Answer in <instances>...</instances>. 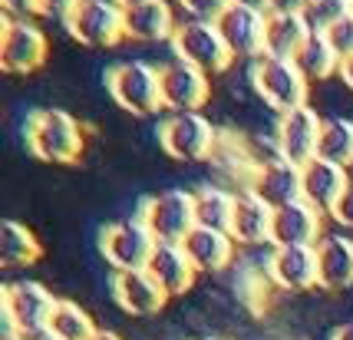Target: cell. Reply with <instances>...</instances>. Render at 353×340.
<instances>
[{
    "mask_svg": "<svg viewBox=\"0 0 353 340\" xmlns=\"http://www.w3.org/2000/svg\"><path fill=\"white\" fill-rule=\"evenodd\" d=\"M27 149L43 162L70 166L83 155V129L63 109H37L27 119Z\"/></svg>",
    "mask_w": 353,
    "mask_h": 340,
    "instance_id": "cell-1",
    "label": "cell"
},
{
    "mask_svg": "<svg viewBox=\"0 0 353 340\" xmlns=\"http://www.w3.org/2000/svg\"><path fill=\"white\" fill-rule=\"evenodd\" d=\"M109 96L132 116H149L165 106L162 103V73L142 60L116 63L106 73Z\"/></svg>",
    "mask_w": 353,
    "mask_h": 340,
    "instance_id": "cell-2",
    "label": "cell"
},
{
    "mask_svg": "<svg viewBox=\"0 0 353 340\" xmlns=\"http://www.w3.org/2000/svg\"><path fill=\"white\" fill-rule=\"evenodd\" d=\"M57 310L53 294L37 281H14L3 288V334L40 337L50 330V317Z\"/></svg>",
    "mask_w": 353,
    "mask_h": 340,
    "instance_id": "cell-3",
    "label": "cell"
},
{
    "mask_svg": "<svg viewBox=\"0 0 353 340\" xmlns=\"http://www.w3.org/2000/svg\"><path fill=\"white\" fill-rule=\"evenodd\" d=\"M251 83L274 112H291L297 106H307V77L297 70L294 60H281V57L254 60Z\"/></svg>",
    "mask_w": 353,
    "mask_h": 340,
    "instance_id": "cell-4",
    "label": "cell"
},
{
    "mask_svg": "<svg viewBox=\"0 0 353 340\" xmlns=\"http://www.w3.org/2000/svg\"><path fill=\"white\" fill-rule=\"evenodd\" d=\"M139 221L162 245H182L195 228V195L192 192H159L142 201Z\"/></svg>",
    "mask_w": 353,
    "mask_h": 340,
    "instance_id": "cell-5",
    "label": "cell"
},
{
    "mask_svg": "<svg viewBox=\"0 0 353 340\" xmlns=\"http://www.w3.org/2000/svg\"><path fill=\"white\" fill-rule=\"evenodd\" d=\"M172 50H175V60L192 63V66H199L201 73H208V77L225 73L231 66V60H234V53L228 50L218 23H205V20L182 23L175 30V37H172Z\"/></svg>",
    "mask_w": 353,
    "mask_h": 340,
    "instance_id": "cell-6",
    "label": "cell"
},
{
    "mask_svg": "<svg viewBox=\"0 0 353 340\" xmlns=\"http://www.w3.org/2000/svg\"><path fill=\"white\" fill-rule=\"evenodd\" d=\"M159 142L179 162H201L215 152L218 132L201 112H172L159 126Z\"/></svg>",
    "mask_w": 353,
    "mask_h": 340,
    "instance_id": "cell-7",
    "label": "cell"
},
{
    "mask_svg": "<svg viewBox=\"0 0 353 340\" xmlns=\"http://www.w3.org/2000/svg\"><path fill=\"white\" fill-rule=\"evenodd\" d=\"M66 33L83 47H116L125 37V10L116 0H83Z\"/></svg>",
    "mask_w": 353,
    "mask_h": 340,
    "instance_id": "cell-8",
    "label": "cell"
},
{
    "mask_svg": "<svg viewBox=\"0 0 353 340\" xmlns=\"http://www.w3.org/2000/svg\"><path fill=\"white\" fill-rule=\"evenodd\" d=\"M50 53L46 33L33 27L30 20H17L7 17L3 20V33H0V66L10 77H27L33 70H40Z\"/></svg>",
    "mask_w": 353,
    "mask_h": 340,
    "instance_id": "cell-9",
    "label": "cell"
},
{
    "mask_svg": "<svg viewBox=\"0 0 353 340\" xmlns=\"http://www.w3.org/2000/svg\"><path fill=\"white\" fill-rule=\"evenodd\" d=\"M99 248H103V258L116 271H139V268L149 264L155 238L149 234V228L139 218H129V221L106 225L103 234H99Z\"/></svg>",
    "mask_w": 353,
    "mask_h": 340,
    "instance_id": "cell-10",
    "label": "cell"
},
{
    "mask_svg": "<svg viewBox=\"0 0 353 340\" xmlns=\"http://www.w3.org/2000/svg\"><path fill=\"white\" fill-rule=\"evenodd\" d=\"M321 129L323 119L310 106L281 112V119H277V152H281V159L294 162V166H307L310 159H317Z\"/></svg>",
    "mask_w": 353,
    "mask_h": 340,
    "instance_id": "cell-11",
    "label": "cell"
},
{
    "mask_svg": "<svg viewBox=\"0 0 353 340\" xmlns=\"http://www.w3.org/2000/svg\"><path fill=\"white\" fill-rule=\"evenodd\" d=\"M218 30L225 37L228 50L234 53V60H261L268 53V14L248 10L231 3L225 14L218 17Z\"/></svg>",
    "mask_w": 353,
    "mask_h": 340,
    "instance_id": "cell-12",
    "label": "cell"
},
{
    "mask_svg": "<svg viewBox=\"0 0 353 340\" xmlns=\"http://www.w3.org/2000/svg\"><path fill=\"white\" fill-rule=\"evenodd\" d=\"M162 103L172 112H199L205 103H208V73H201L199 66L185 60H172L165 63L162 70Z\"/></svg>",
    "mask_w": 353,
    "mask_h": 340,
    "instance_id": "cell-13",
    "label": "cell"
},
{
    "mask_svg": "<svg viewBox=\"0 0 353 340\" xmlns=\"http://www.w3.org/2000/svg\"><path fill=\"white\" fill-rule=\"evenodd\" d=\"M112 297L116 304L136 317H149V314H159L169 301V291L159 284V281L139 268V271H116L112 274Z\"/></svg>",
    "mask_w": 353,
    "mask_h": 340,
    "instance_id": "cell-14",
    "label": "cell"
},
{
    "mask_svg": "<svg viewBox=\"0 0 353 340\" xmlns=\"http://www.w3.org/2000/svg\"><path fill=\"white\" fill-rule=\"evenodd\" d=\"M271 278L284 291H310L321 284V264H317V245H291L274 248L268 261Z\"/></svg>",
    "mask_w": 353,
    "mask_h": 340,
    "instance_id": "cell-15",
    "label": "cell"
},
{
    "mask_svg": "<svg viewBox=\"0 0 353 340\" xmlns=\"http://www.w3.org/2000/svg\"><path fill=\"white\" fill-rule=\"evenodd\" d=\"M347 186H350V179H347L343 166H334L327 159H310L307 166H301V195L321 215L334 212V205L347 192Z\"/></svg>",
    "mask_w": 353,
    "mask_h": 340,
    "instance_id": "cell-16",
    "label": "cell"
},
{
    "mask_svg": "<svg viewBox=\"0 0 353 340\" xmlns=\"http://www.w3.org/2000/svg\"><path fill=\"white\" fill-rule=\"evenodd\" d=\"M321 212L307 201H291L284 208H274L271 221V245L291 248V245H317L321 238Z\"/></svg>",
    "mask_w": 353,
    "mask_h": 340,
    "instance_id": "cell-17",
    "label": "cell"
},
{
    "mask_svg": "<svg viewBox=\"0 0 353 340\" xmlns=\"http://www.w3.org/2000/svg\"><path fill=\"white\" fill-rule=\"evenodd\" d=\"M264 205L271 208H284L291 201H301V166L294 162H284V159H274L268 166H258L254 169V179H251V188Z\"/></svg>",
    "mask_w": 353,
    "mask_h": 340,
    "instance_id": "cell-18",
    "label": "cell"
},
{
    "mask_svg": "<svg viewBox=\"0 0 353 340\" xmlns=\"http://www.w3.org/2000/svg\"><path fill=\"white\" fill-rule=\"evenodd\" d=\"M310 33H314V27L301 7H274L268 14V53L264 57L294 60L297 50L307 43Z\"/></svg>",
    "mask_w": 353,
    "mask_h": 340,
    "instance_id": "cell-19",
    "label": "cell"
},
{
    "mask_svg": "<svg viewBox=\"0 0 353 340\" xmlns=\"http://www.w3.org/2000/svg\"><path fill=\"white\" fill-rule=\"evenodd\" d=\"M145 271L169 291V297L172 294H185L188 288H192L195 274H199L195 264H192V258L185 254L182 245H162V241H155Z\"/></svg>",
    "mask_w": 353,
    "mask_h": 340,
    "instance_id": "cell-20",
    "label": "cell"
},
{
    "mask_svg": "<svg viewBox=\"0 0 353 340\" xmlns=\"http://www.w3.org/2000/svg\"><path fill=\"white\" fill-rule=\"evenodd\" d=\"M271 221H274V208L264 205L254 192L234 195L231 238H234L238 245H261V241H271Z\"/></svg>",
    "mask_w": 353,
    "mask_h": 340,
    "instance_id": "cell-21",
    "label": "cell"
},
{
    "mask_svg": "<svg viewBox=\"0 0 353 340\" xmlns=\"http://www.w3.org/2000/svg\"><path fill=\"white\" fill-rule=\"evenodd\" d=\"M321 264V288L327 291H347L353 288V241L343 234H327L317 245Z\"/></svg>",
    "mask_w": 353,
    "mask_h": 340,
    "instance_id": "cell-22",
    "label": "cell"
},
{
    "mask_svg": "<svg viewBox=\"0 0 353 340\" xmlns=\"http://www.w3.org/2000/svg\"><path fill=\"white\" fill-rule=\"evenodd\" d=\"M182 248L192 258L195 271H221V268H228L231 254H234V238L228 232H212V228L195 225L182 241Z\"/></svg>",
    "mask_w": 353,
    "mask_h": 340,
    "instance_id": "cell-23",
    "label": "cell"
},
{
    "mask_svg": "<svg viewBox=\"0 0 353 340\" xmlns=\"http://www.w3.org/2000/svg\"><path fill=\"white\" fill-rule=\"evenodd\" d=\"M175 30V14L165 0H145L125 10V37L132 40H172Z\"/></svg>",
    "mask_w": 353,
    "mask_h": 340,
    "instance_id": "cell-24",
    "label": "cell"
},
{
    "mask_svg": "<svg viewBox=\"0 0 353 340\" xmlns=\"http://www.w3.org/2000/svg\"><path fill=\"white\" fill-rule=\"evenodd\" d=\"M40 258V241L30 228L20 221H3L0 225V264L3 268H27Z\"/></svg>",
    "mask_w": 353,
    "mask_h": 340,
    "instance_id": "cell-25",
    "label": "cell"
},
{
    "mask_svg": "<svg viewBox=\"0 0 353 340\" xmlns=\"http://www.w3.org/2000/svg\"><path fill=\"white\" fill-rule=\"evenodd\" d=\"M195 195V225L212 228V232L231 234V218H234V195L221 188H199Z\"/></svg>",
    "mask_w": 353,
    "mask_h": 340,
    "instance_id": "cell-26",
    "label": "cell"
},
{
    "mask_svg": "<svg viewBox=\"0 0 353 340\" xmlns=\"http://www.w3.org/2000/svg\"><path fill=\"white\" fill-rule=\"evenodd\" d=\"M294 63H297V70L310 79H327L334 77V73H340V57L334 53V47L327 43V37H323L321 30H314L307 37V43L297 50V57H294Z\"/></svg>",
    "mask_w": 353,
    "mask_h": 340,
    "instance_id": "cell-27",
    "label": "cell"
},
{
    "mask_svg": "<svg viewBox=\"0 0 353 340\" xmlns=\"http://www.w3.org/2000/svg\"><path fill=\"white\" fill-rule=\"evenodd\" d=\"M317 159H327L334 166H353V123L350 119H327L321 129Z\"/></svg>",
    "mask_w": 353,
    "mask_h": 340,
    "instance_id": "cell-28",
    "label": "cell"
},
{
    "mask_svg": "<svg viewBox=\"0 0 353 340\" xmlns=\"http://www.w3.org/2000/svg\"><path fill=\"white\" fill-rule=\"evenodd\" d=\"M50 334L60 340H92L96 337V324H92V317L79 304L57 301V310L50 317Z\"/></svg>",
    "mask_w": 353,
    "mask_h": 340,
    "instance_id": "cell-29",
    "label": "cell"
},
{
    "mask_svg": "<svg viewBox=\"0 0 353 340\" xmlns=\"http://www.w3.org/2000/svg\"><path fill=\"white\" fill-rule=\"evenodd\" d=\"M301 10L307 14L314 30H327L330 23H337L340 17L353 14V0H304Z\"/></svg>",
    "mask_w": 353,
    "mask_h": 340,
    "instance_id": "cell-30",
    "label": "cell"
},
{
    "mask_svg": "<svg viewBox=\"0 0 353 340\" xmlns=\"http://www.w3.org/2000/svg\"><path fill=\"white\" fill-rule=\"evenodd\" d=\"M323 37H327V43L334 47V53L340 57V63L347 60V57H353V14L340 17L337 23H330L327 30H321Z\"/></svg>",
    "mask_w": 353,
    "mask_h": 340,
    "instance_id": "cell-31",
    "label": "cell"
},
{
    "mask_svg": "<svg viewBox=\"0 0 353 340\" xmlns=\"http://www.w3.org/2000/svg\"><path fill=\"white\" fill-rule=\"evenodd\" d=\"M179 3L192 20H205V23H218V17L231 7V0H179Z\"/></svg>",
    "mask_w": 353,
    "mask_h": 340,
    "instance_id": "cell-32",
    "label": "cell"
},
{
    "mask_svg": "<svg viewBox=\"0 0 353 340\" xmlns=\"http://www.w3.org/2000/svg\"><path fill=\"white\" fill-rule=\"evenodd\" d=\"M83 0H40V17H50V20H60L63 27L70 23V17L79 10Z\"/></svg>",
    "mask_w": 353,
    "mask_h": 340,
    "instance_id": "cell-33",
    "label": "cell"
},
{
    "mask_svg": "<svg viewBox=\"0 0 353 340\" xmlns=\"http://www.w3.org/2000/svg\"><path fill=\"white\" fill-rule=\"evenodd\" d=\"M330 218H334L337 225H343V228H353V182L347 186V192L340 195L337 205H334V212H330Z\"/></svg>",
    "mask_w": 353,
    "mask_h": 340,
    "instance_id": "cell-34",
    "label": "cell"
},
{
    "mask_svg": "<svg viewBox=\"0 0 353 340\" xmlns=\"http://www.w3.org/2000/svg\"><path fill=\"white\" fill-rule=\"evenodd\" d=\"M3 7H7V14H17L23 20L30 14H40V0H3Z\"/></svg>",
    "mask_w": 353,
    "mask_h": 340,
    "instance_id": "cell-35",
    "label": "cell"
},
{
    "mask_svg": "<svg viewBox=\"0 0 353 340\" xmlns=\"http://www.w3.org/2000/svg\"><path fill=\"white\" fill-rule=\"evenodd\" d=\"M238 7H248V10H258V14H271L274 10V0H231Z\"/></svg>",
    "mask_w": 353,
    "mask_h": 340,
    "instance_id": "cell-36",
    "label": "cell"
},
{
    "mask_svg": "<svg viewBox=\"0 0 353 340\" xmlns=\"http://www.w3.org/2000/svg\"><path fill=\"white\" fill-rule=\"evenodd\" d=\"M340 79H343V83L353 90V57H347V60L340 63Z\"/></svg>",
    "mask_w": 353,
    "mask_h": 340,
    "instance_id": "cell-37",
    "label": "cell"
},
{
    "mask_svg": "<svg viewBox=\"0 0 353 340\" xmlns=\"http://www.w3.org/2000/svg\"><path fill=\"white\" fill-rule=\"evenodd\" d=\"M330 340H353V321L350 324H343V327H337V330L330 334Z\"/></svg>",
    "mask_w": 353,
    "mask_h": 340,
    "instance_id": "cell-38",
    "label": "cell"
},
{
    "mask_svg": "<svg viewBox=\"0 0 353 340\" xmlns=\"http://www.w3.org/2000/svg\"><path fill=\"white\" fill-rule=\"evenodd\" d=\"M92 340H123V337H116L112 330H96V337Z\"/></svg>",
    "mask_w": 353,
    "mask_h": 340,
    "instance_id": "cell-39",
    "label": "cell"
},
{
    "mask_svg": "<svg viewBox=\"0 0 353 340\" xmlns=\"http://www.w3.org/2000/svg\"><path fill=\"white\" fill-rule=\"evenodd\" d=\"M123 10H132V7H139V3H145V0H116Z\"/></svg>",
    "mask_w": 353,
    "mask_h": 340,
    "instance_id": "cell-40",
    "label": "cell"
},
{
    "mask_svg": "<svg viewBox=\"0 0 353 340\" xmlns=\"http://www.w3.org/2000/svg\"><path fill=\"white\" fill-rule=\"evenodd\" d=\"M3 340H33V337H23V334H3Z\"/></svg>",
    "mask_w": 353,
    "mask_h": 340,
    "instance_id": "cell-41",
    "label": "cell"
},
{
    "mask_svg": "<svg viewBox=\"0 0 353 340\" xmlns=\"http://www.w3.org/2000/svg\"><path fill=\"white\" fill-rule=\"evenodd\" d=\"M33 340H60V337H53V334L46 330V334H40V337H33Z\"/></svg>",
    "mask_w": 353,
    "mask_h": 340,
    "instance_id": "cell-42",
    "label": "cell"
},
{
    "mask_svg": "<svg viewBox=\"0 0 353 340\" xmlns=\"http://www.w3.org/2000/svg\"><path fill=\"white\" fill-rule=\"evenodd\" d=\"M201 340H218V337H201Z\"/></svg>",
    "mask_w": 353,
    "mask_h": 340,
    "instance_id": "cell-43",
    "label": "cell"
}]
</instances>
